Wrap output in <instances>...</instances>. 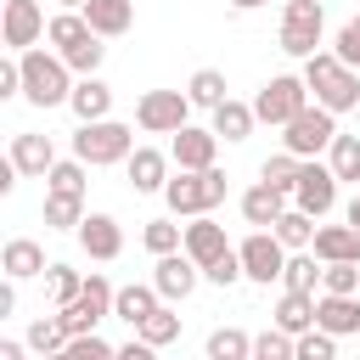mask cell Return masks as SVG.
<instances>
[{
  "mask_svg": "<svg viewBox=\"0 0 360 360\" xmlns=\"http://www.w3.org/2000/svg\"><path fill=\"white\" fill-rule=\"evenodd\" d=\"M17 62H22V101H34V107H62V101L73 96V68L62 62V51L28 45V51H17Z\"/></svg>",
  "mask_w": 360,
  "mask_h": 360,
  "instance_id": "obj_1",
  "label": "cell"
},
{
  "mask_svg": "<svg viewBox=\"0 0 360 360\" xmlns=\"http://www.w3.org/2000/svg\"><path fill=\"white\" fill-rule=\"evenodd\" d=\"M304 84H309L315 101L332 107V112H354V107H360V73H354L338 51H315V56H304Z\"/></svg>",
  "mask_w": 360,
  "mask_h": 360,
  "instance_id": "obj_2",
  "label": "cell"
},
{
  "mask_svg": "<svg viewBox=\"0 0 360 360\" xmlns=\"http://www.w3.org/2000/svg\"><path fill=\"white\" fill-rule=\"evenodd\" d=\"M163 202L169 214H214L225 202V169H180L169 186H163Z\"/></svg>",
  "mask_w": 360,
  "mask_h": 360,
  "instance_id": "obj_3",
  "label": "cell"
},
{
  "mask_svg": "<svg viewBox=\"0 0 360 360\" xmlns=\"http://www.w3.org/2000/svg\"><path fill=\"white\" fill-rule=\"evenodd\" d=\"M73 152H79L90 169L124 163V158L135 152V129H129V124H118V118H90V124H79V135H73Z\"/></svg>",
  "mask_w": 360,
  "mask_h": 360,
  "instance_id": "obj_4",
  "label": "cell"
},
{
  "mask_svg": "<svg viewBox=\"0 0 360 360\" xmlns=\"http://www.w3.org/2000/svg\"><path fill=\"white\" fill-rule=\"evenodd\" d=\"M112 298H118V287H112L101 270H90V276H84V292H79L73 304H62V309H56V315H62V326H68V338H73V332H96V326L112 315Z\"/></svg>",
  "mask_w": 360,
  "mask_h": 360,
  "instance_id": "obj_5",
  "label": "cell"
},
{
  "mask_svg": "<svg viewBox=\"0 0 360 360\" xmlns=\"http://www.w3.org/2000/svg\"><path fill=\"white\" fill-rule=\"evenodd\" d=\"M309 107V84H304V73H276L259 96H253V112H259V124H287V118H298Z\"/></svg>",
  "mask_w": 360,
  "mask_h": 360,
  "instance_id": "obj_6",
  "label": "cell"
},
{
  "mask_svg": "<svg viewBox=\"0 0 360 360\" xmlns=\"http://www.w3.org/2000/svg\"><path fill=\"white\" fill-rule=\"evenodd\" d=\"M287 135H281V146L287 152H298V158H315V152H326L332 146V135H338V112L332 107H321V101H309L298 118H287L281 124Z\"/></svg>",
  "mask_w": 360,
  "mask_h": 360,
  "instance_id": "obj_7",
  "label": "cell"
},
{
  "mask_svg": "<svg viewBox=\"0 0 360 360\" xmlns=\"http://www.w3.org/2000/svg\"><path fill=\"white\" fill-rule=\"evenodd\" d=\"M191 96L186 90H146L141 101H135V124L146 129V135H174L180 124H191Z\"/></svg>",
  "mask_w": 360,
  "mask_h": 360,
  "instance_id": "obj_8",
  "label": "cell"
},
{
  "mask_svg": "<svg viewBox=\"0 0 360 360\" xmlns=\"http://www.w3.org/2000/svg\"><path fill=\"white\" fill-rule=\"evenodd\" d=\"M321 28H326L321 0H287V11H281V51L287 56H315L321 51Z\"/></svg>",
  "mask_w": 360,
  "mask_h": 360,
  "instance_id": "obj_9",
  "label": "cell"
},
{
  "mask_svg": "<svg viewBox=\"0 0 360 360\" xmlns=\"http://www.w3.org/2000/svg\"><path fill=\"white\" fill-rule=\"evenodd\" d=\"M242 270H248V281H259V287H270V281H281V270H287V242L276 236V231H253L242 248Z\"/></svg>",
  "mask_w": 360,
  "mask_h": 360,
  "instance_id": "obj_10",
  "label": "cell"
},
{
  "mask_svg": "<svg viewBox=\"0 0 360 360\" xmlns=\"http://www.w3.org/2000/svg\"><path fill=\"white\" fill-rule=\"evenodd\" d=\"M292 202L304 208V214H332L338 208V174H332V163H309L304 158V169H298V186H292Z\"/></svg>",
  "mask_w": 360,
  "mask_h": 360,
  "instance_id": "obj_11",
  "label": "cell"
},
{
  "mask_svg": "<svg viewBox=\"0 0 360 360\" xmlns=\"http://www.w3.org/2000/svg\"><path fill=\"white\" fill-rule=\"evenodd\" d=\"M45 11H39V0H6V11H0V39L11 45V51H28V45H39L45 39Z\"/></svg>",
  "mask_w": 360,
  "mask_h": 360,
  "instance_id": "obj_12",
  "label": "cell"
},
{
  "mask_svg": "<svg viewBox=\"0 0 360 360\" xmlns=\"http://www.w3.org/2000/svg\"><path fill=\"white\" fill-rule=\"evenodd\" d=\"M197 276H202V264L186 253V248H174V253H158V270H152V287L174 304V298H191V287H197Z\"/></svg>",
  "mask_w": 360,
  "mask_h": 360,
  "instance_id": "obj_13",
  "label": "cell"
},
{
  "mask_svg": "<svg viewBox=\"0 0 360 360\" xmlns=\"http://www.w3.org/2000/svg\"><path fill=\"white\" fill-rule=\"evenodd\" d=\"M73 236H79V248H84L90 259H101V264L124 253V231H118V219H112V214H84Z\"/></svg>",
  "mask_w": 360,
  "mask_h": 360,
  "instance_id": "obj_14",
  "label": "cell"
},
{
  "mask_svg": "<svg viewBox=\"0 0 360 360\" xmlns=\"http://www.w3.org/2000/svg\"><path fill=\"white\" fill-rule=\"evenodd\" d=\"M315 326H326L332 338H354L360 332V292H321L315 298Z\"/></svg>",
  "mask_w": 360,
  "mask_h": 360,
  "instance_id": "obj_15",
  "label": "cell"
},
{
  "mask_svg": "<svg viewBox=\"0 0 360 360\" xmlns=\"http://www.w3.org/2000/svg\"><path fill=\"white\" fill-rule=\"evenodd\" d=\"M214 152H219V135H214V129H197V124H180V129H174L169 158H174L180 169H208Z\"/></svg>",
  "mask_w": 360,
  "mask_h": 360,
  "instance_id": "obj_16",
  "label": "cell"
},
{
  "mask_svg": "<svg viewBox=\"0 0 360 360\" xmlns=\"http://www.w3.org/2000/svg\"><path fill=\"white\" fill-rule=\"evenodd\" d=\"M186 253L208 270L219 253H231V242H225V225L214 219V214H191V225H186Z\"/></svg>",
  "mask_w": 360,
  "mask_h": 360,
  "instance_id": "obj_17",
  "label": "cell"
},
{
  "mask_svg": "<svg viewBox=\"0 0 360 360\" xmlns=\"http://www.w3.org/2000/svg\"><path fill=\"white\" fill-rule=\"evenodd\" d=\"M79 11H84V22H90L101 39H118V34L135 28V0H84Z\"/></svg>",
  "mask_w": 360,
  "mask_h": 360,
  "instance_id": "obj_18",
  "label": "cell"
},
{
  "mask_svg": "<svg viewBox=\"0 0 360 360\" xmlns=\"http://www.w3.org/2000/svg\"><path fill=\"white\" fill-rule=\"evenodd\" d=\"M11 163L22 169V174H51V163H56V146H51V135H34V129H22V135H11Z\"/></svg>",
  "mask_w": 360,
  "mask_h": 360,
  "instance_id": "obj_19",
  "label": "cell"
},
{
  "mask_svg": "<svg viewBox=\"0 0 360 360\" xmlns=\"http://www.w3.org/2000/svg\"><path fill=\"white\" fill-rule=\"evenodd\" d=\"M287 197H292V191H281V186L259 180V186H248V191H242V219H248V225H276V219H281V208H287Z\"/></svg>",
  "mask_w": 360,
  "mask_h": 360,
  "instance_id": "obj_20",
  "label": "cell"
},
{
  "mask_svg": "<svg viewBox=\"0 0 360 360\" xmlns=\"http://www.w3.org/2000/svg\"><path fill=\"white\" fill-rule=\"evenodd\" d=\"M124 169H129V186H135V191H163V186H169V158L152 152V146H135V152L124 158Z\"/></svg>",
  "mask_w": 360,
  "mask_h": 360,
  "instance_id": "obj_21",
  "label": "cell"
},
{
  "mask_svg": "<svg viewBox=\"0 0 360 360\" xmlns=\"http://www.w3.org/2000/svg\"><path fill=\"white\" fill-rule=\"evenodd\" d=\"M0 270H6L11 281H28V276H39V270H51V264H45V248H39V242L11 236V242L0 248Z\"/></svg>",
  "mask_w": 360,
  "mask_h": 360,
  "instance_id": "obj_22",
  "label": "cell"
},
{
  "mask_svg": "<svg viewBox=\"0 0 360 360\" xmlns=\"http://www.w3.org/2000/svg\"><path fill=\"white\" fill-rule=\"evenodd\" d=\"M68 107L79 112V124H90V118H107V112H112V90H107L96 73H79V84H73Z\"/></svg>",
  "mask_w": 360,
  "mask_h": 360,
  "instance_id": "obj_23",
  "label": "cell"
},
{
  "mask_svg": "<svg viewBox=\"0 0 360 360\" xmlns=\"http://www.w3.org/2000/svg\"><path fill=\"white\" fill-rule=\"evenodd\" d=\"M315 259L332 264V259H354L360 264V231L354 225H321L315 231Z\"/></svg>",
  "mask_w": 360,
  "mask_h": 360,
  "instance_id": "obj_24",
  "label": "cell"
},
{
  "mask_svg": "<svg viewBox=\"0 0 360 360\" xmlns=\"http://www.w3.org/2000/svg\"><path fill=\"white\" fill-rule=\"evenodd\" d=\"M45 39H51V45H56V51L68 56V51H79L84 39H96V28L84 22V11H73V6H68V11H56V17H51V28H45Z\"/></svg>",
  "mask_w": 360,
  "mask_h": 360,
  "instance_id": "obj_25",
  "label": "cell"
},
{
  "mask_svg": "<svg viewBox=\"0 0 360 360\" xmlns=\"http://www.w3.org/2000/svg\"><path fill=\"white\" fill-rule=\"evenodd\" d=\"M253 124H259V112H253L248 101H231V96H225V101L214 107V135H219V141H248Z\"/></svg>",
  "mask_w": 360,
  "mask_h": 360,
  "instance_id": "obj_26",
  "label": "cell"
},
{
  "mask_svg": "<svg viewBox=\"0 0 360 360\" xmlns=\"http://www.w3.org/2000/svg\"><path fill=\"white\" fill-rule=\"evenodd\" d=\"M276 326H287L292 338H298V332H309V326H315V292L287 287V292L276 298Z\"/></svg>",
  "mask_w": 360,
  "mask_h": 360,
  "instance_id": "obj_27",
  "label": "cell"
},
{
  "mask_svg": "<svg viewBox=\"0 0 360 360\" xmlns=\"http://www.w3.org/2000/svg\"><path fill=\"white\" fill-rule=\"evenodd\" d=\"M158 304H163V292H158V287H118L112 315H118V321H129V326H141V321H146Z\"/></svg>",
  "mask_w": 360,
  "mask_h": 360,
  "instance_id": "obj_28",
  "label": "cell"
},
{
  "mask_svg": "<svg viewBox=\"0 0 360 360\" xmlns=\"http://www.w3.org/2000/svg\"><path fill=\"white\" fill-rule=\"evenodd\" d=\"M84 169H90V163H84L79 152H73L68 163L56 158V163H51V174H45V191H62V197H84Z\"/></svg>",
  "mask_w": 360,
  "mask_h": 360,
  "instance_id": "obj_29",
  "label": "cell"
},
{
  "mask_svg": "<svg viewBox=\"0 0 360 360\" xmlns=\"http://www.w3.org/2000/svg\"><path fill=\"white\" fill-rule=\"evenodd\" d=\"M270 231H276L287 248H309V242H315V214H304V208L292 202V208H281V219H276Z\"/></svg>",
  "mask_w": 360,
  "mask_h": 360,
  "instance_id": "obj_30",
  "label": "cell"
},
{
  "mask_svg": "<svg viewBox=\"0 0 360 360\" xmlns=\"http://www.w3.org/2000/svg\"><path fill=\"white\" fill-rule=\"evenodd\" d=\"M326 163H332L338 180H354V186H360V135H332Z\"/></svg>",
  "mask_w": 360,
  "mask_h": 360,
  "instance_id": "obj_31",
  "label": "cell"
},
{
  "mask_svg": "<svg viewBox=\"0 0 360 360\" xmlns=\"http://www.w3.org/2000/svg\"><path fill=\"white\" fill-rule=\"evenodd\" d=\"M79 219H84V197L45 191V225H51V231H79Z\"/></svg>",
  "mask_w": 360,
  "mask_h": 360,
  "instance_id": "obj_32",
  "label": "cell"
},
{
  "mask_svg": "<svg viewBox=\"0 0 360 360\" xmlns=\"http://www.w3.org/2000/svg\"><path fill=\"white\" fill-rule=\"evenodd\" d=\"M135 332H141L152 349H163V343H174V338H180V315H174V309H169V298H163V304H158V309H152Z\"/></svg>",
  "mask_w": 360,
  "mask_h": 360,
  "instance_id": "obj_33",
  "label": "cell"
},
{
  "mask_svg": "<svg viewBox=\"0 0 360 360\" xmlns=\"http://www.w3.org/2000/svg\"><path fill=\"white\" fill-rule=\"evenodd\" d=\"M28 349H34V354H62V349H68V326H62V315H39V321L28 326Z\"/></svg>",
  "mask_w": 360,
  "mask_h": 360,
  "instance_id": "obj_34",
  "label": "cell"
},
{
  "mask_svg": "<svg viewBox=\"0 0 360 360\" xmlns=\"http://www.w3.org/2000/svg\"><path fill=\"white\" fill-rule=\"evenodd\" d=\"M186 96H191L197 107H208V112H214V107L225 101V73H219V68H197V73H191V84H186Z\"/></svg>",
  "mask_w": 360,
  "mask_h": 360,
  "instance_id": "obj_35",
  "label": "cell"
},
{
  "mask_svg": "<svg viewBox=\"0 0 360 360\" xmlns=\"http://www.w3.org/2000/svg\"><path fill=\"white\" fill-rule=\"evenodd\" d=\"M298 169H304V158L281 146L276 158H264V163H259V180H270V186H281V191H292V186H298Z\"/></svg>",
  "mask_w": 360,
  "mask_h": 360,
  "instance_id": "obj_36",
  "label": "cell"
},
{
  "mask_svg": "<svg viewBox=\"0 0 360 360\" xmlns=\"http://www.w3.org/2000/svg\"><path fill=\"white\" fill-rule=\"evenodd\" d=\"M248 354H253V338L248 332H236V326L208 332V360H248Z\"/></svg>",
  "mask_w": 360,
  "mask_h": 360,
  "instance_id": "obj_37",
  "label": "cell"
},
{
  "mask_svg": "<svg viewBox=\"0 0 360 360\" xmlns=\"http://www.w3.org/2000/svg\"><path fill=\"white\" fill-rule=\"evenodd\" d=\"M45 292H51V304L62 309V304H73V298L84 292V276H79L73 264H51V276H45Z\"/></svg>",
  "mask_w": 360,
  "mask_h": 360,
  "instance_id": "obj_38",
  "label": "cell"
},
{
  "mask_svg": "<svg viewBox=\"0 0 360 360\" xmlns=\"http://www.w3.org/2000/svg\"><path fill=\"white\" fill-rule=\"evenodd\" d=\"M141 242H146L152 253H174V248H186V225H174V219H146Z\"/></svg>",
  "mask_w": 360,
  "mask_h": 360,
  "instance_id": "obj_39",
  "label": "cell"
},
{
  "mask_svg": "<svg viewBox=\"0 0 360 360\" xmlns=\"http://www.w3.org/2000/svg\"><path fill=\"white\" fill-rule=\"evenodd\" d=\"M315 281H321V270H315V253H304V248H292V259H287V270H281V287H298V292H315Z\"/></svg>",
  "mask_w": 360,
  "mask_h": 360,
  "instance_id": "obj_40",
  "label": "cell"
},
{
  "mask_svg": "<svg viewBox=\"0 0 360 360\" xmlns=\"http://www.w3.org/2000/svg\"><path fill=\"white\" fill-rule=\"evenodd\" d=\"M321 292H360V264H354V259L321 264Z\"/></svg>",
  "mask_w": 360,
  "mask_h": 360,
  "instance_id": "obj_41",
  "label": "cell"
},
{
  "mask_svg": "<svg viewBox=\"0 0 360 360\" xmlns=\"http://www.w3.org/2000/svg\"><path fill=\"white\" fill-rule=\"evenodd\" d=\"M62 354H68V360H112V354H118V349H112V343H107V338H101V332H73V338H68V349H62Z\"/></svg>",
  "mask_w": 360,
  "mask_h": 360,
  "instance_id": "obj_42",
  "label": "cell"
},
{
  "mask_svg": "<svg viewBox=\"0 0 360 360\" xmlns=\"http://www.w3.org/2000/svg\"><path fill=\"white\" fill-rule=\"evenodd\" d=\"M332 354H338V338H332L326 326L298 332V360H332Z\"/></svg>",
  "mask_w": 360,
  "mask_h": 360,
  "instance_id": "obj_43",
  "label": "cell"
},
{
  "mask_svg": "<svg viewBox=\"0 0 360 360\" xmlns=\"http://www.w3.org/2000/svg\"><path fill=\"white\" fill-rule=\"evenodd\" d=\"M202 276H208V281H214V287H236V281H242V276H248V270H242V253H236V248H231V253H219V259H214V264H208V270H202Z\"/></svg>",
  "mask_w": 360,
  "mask_h": 360,
  "instance_id": "obj_44",
  "label": "cell"
},
{
  "mask_svg": "<svg viewBox=\"0 0 360 360\" xmlns=\"http://www.w3.org/2000/svg\"><path fill=\"white\" fill-rule=\"evenodd\" d=\"M332 51L349 62V68H360V17H349L343 28H338V39H332Z\"/></svg>",
  "mask_w": 360,
  "mask_h": 360,
  "instance_id": "obj_45",
  "label": "cell"
},
{
  "mask_svg": "<svg viewBox=\"0 0 360 360\" xmlns=\"http://www.w3.org/2000/svg\"><path fill=\"white\" fill-rule=\"evenodd\" d=\"M11 309H17V292H11V281H6V287H0V321H6Z\"/></svg>",
  "mask_w": 360,
  "mask_h": 360,
  "instance_id": "obj_46",
  "label": "cell"
},
{
  "mask_svg": "<svg viewBox=\"0 0 360 360\" xmlns=\"http://www.w3.org/2000/svg\"><path fill=\"white\" fill-rule=\"evenodd\" d=\"M349 225H354V231H360V197H354V202H349Z\"/></svg>",
  "mask_w": 360,
  "mask_h": 360,
  "instance_id": "obj_47",
  "label": "cell"
},
{
  "mask_svg": "<svg viewBox=\"0 0 360 360\" xmlns=\"http://www.w3.org/2000/svg\"><path fill=\"white\" fill-rule=\"evenodd\" d=\"M231 6H236V11H253V6H264V0H231Z\"/></svg>",
  "mask_w": 360,
  "mask_h": 360,
  "instance_id": "obj_48",
  "label": "cell"
},
{
  "mask_svg": "<svg viewBox=\"0 0 360 360\" xmlns=\"http://www.w3.org/2000/svg\"><path fill=\"white\" fill-rule=\"evenodd\" d=\"M62 6H73V11H79V6H84V0H62Z\"/></svg>",
  "mask_w": 360,
  "mask_h": 360,
  "instance_id": "obj_49",
  "label": "cell"
},
{
  "mask_svg": "<svg viewBox=\"0 0 360 360\" xmlns=\"http://www.w3.org/2000/svg\"><path fill=\"white\" fill-rule=\"evenodd\" d=\"M354 118H360V107H354Z\"/></svg>",
  "mask_w": 360,
  "mask_h": 360,
  "instance_id": "obj_50",
  "label": "cell"
}]
</instances>
